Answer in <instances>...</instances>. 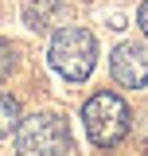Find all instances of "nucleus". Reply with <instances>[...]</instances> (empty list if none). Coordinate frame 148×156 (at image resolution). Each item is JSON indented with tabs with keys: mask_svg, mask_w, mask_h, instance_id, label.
I'll return each instance as SVG.
<instances>
[{
	"mask_svg": "<svg viewBox=\"0 0 148 156\" xmlns=\"http://www.w3.org/2000/svg\"><path fill=\"white\" fill-rule=\"evenodd\" d=\"M51 70L62 74L66 82H86L97 66V39L90 27H58L47 47Z\"/></svg>",
	"mask_w": 148,
	"mask_h": 156,
	"instance_id": "nucleus-1",
	"label": "nucleus"
},
{
	"mask_svg": "<svg viewBox=\"0 0 148 156\" xmlns=\"http://www.w3.org/2000/svg\"><path fill=\"white\" fill-rule=\"evenodd\" d=\"M82 125H86V136H90L97 148H113V144L125 140V133H129V125H132V113H129V105H125L121 94L97 90L82 105Z\"/></svg>",
	"mask_w": 148,
	"mask_h": 156,
	"instance_id": "nucleus-2",
	"label": "nucleus"
},
{
	"mask_svg": "<svg viewBox=\"0 0 148 156\" xmlns=\"http://www.w3.org/2000/svg\"><path fill=\"white\" fill-rule=\"evenodd\" d=\"M16 156H70V129L58 113H31L16 125Z\"/></svg>",
	"mask_w": 148,
	"mask_h": 156,
	"instance_id": "nucleus-3",
	"label": "nucleus"
},
{
	"mask_svg": "<svg viewBox=\"0 0 148 156\" xmlns=\"http://www.w3.org/2000/svg\"><path fill=\"white\" fill-rule=\"evenodd\" d=\"M109 74L125 90L148 86V43H117L109 55Z\"/></svg>",
	"mask_w": 148,
	"mask_h": 156,
	"instance_id": "nucleus-4",
	"label": "nucleus"
},
{
	"mask_svg": "<svg viewBox=\"0 0 148 156\" xmlns=\"http://www.w3.org/2000/svg\"><path fill=\"white\" fill-rule=\"evenodd\" d=\"M23 23L31 27V31H51L58 20L66 16V4L62 0H23Z\"/></svg>",
	"mask_w": 148,
	"mask_h": 156,
	"instance_id": "nucleus-5",
	"label": "nucleus"
},
{
	"mask_svg": "<svg viewBox=\"0 0 148 156\" xmlns=\"http://www.w3.org/2000/svg\"><path fill=\"white\" fill-rule=\"evenodd\" d=\"M19 117H23V109H19V101L8 90H0V136H12L19 125Z\"/></svg>",
	"mask_w": 148,
	"mask_h": 156,
	"instance_id": "nucleus-6",
	"label": "nucleus"
},
{
	"mask_svg": "<svg viewBox=\"0 0 148 156\" xmlns=\"http://www.w3.org/2000/svg\"><path fill=\"white\" fill-rule=\"evenodd\" d=\"M16 70V47L8 43V39H0V82Z\"/></svg>",
	"mask_w": 148,
	"mask_h": 156,
	"instance_id": "nucleus-7",
	"label": "nucleus"
},
{
	"mask_svg": "<svg viewBox=\"0 0 148 156\" xmlns=\"http://www.w3.org/2000/svg\"><path fill=\"white\" fill-rule=\"evenodd\" d=\"M136 23H140V31L148 35V0L140 4V8H136Z\"/></svg>",
	"mask_w": 148,
	"mask_h": 156,
	"instance_id": "nucleus-8",
	"label": "nucleus"
}]
</instances>
